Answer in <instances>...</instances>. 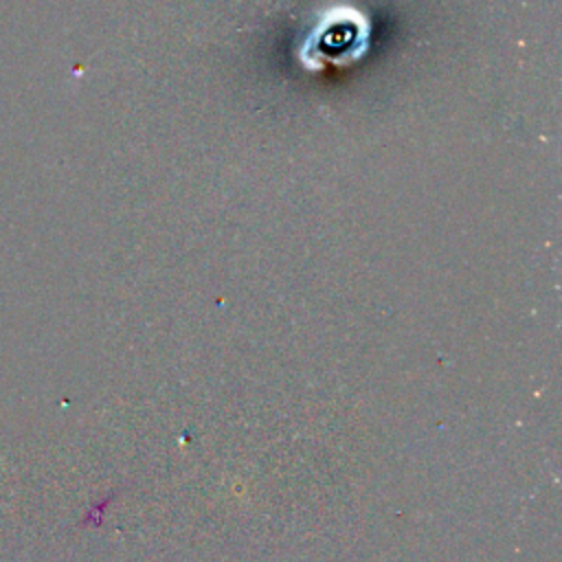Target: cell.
<instances>
[{
  "label": "cell",
  "instance_id": "obj_1",
  "mask_svg": "<svg viewBox=\"0 0 562 562\" xmlns=\"http://www.w3.org/2000/svg\"><path fill=\"white\" fill-rule=\"evenodd\" d=\"M369 29L353 11H331L327 20L314 29L310 44H316V57L323 59H356L364 50Z\"/></svg>",
  "mask_w": 562,
  "mask_h": 562
}]
</instances>
